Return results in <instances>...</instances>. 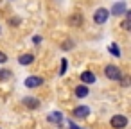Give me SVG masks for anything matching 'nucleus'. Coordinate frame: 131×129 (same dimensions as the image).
Instances as JSON below:
<instances>
[{"instance_id":"nucleus-2","label":"nucleus","mask_w":131,"mask_h":129,"mask_svg":"<svg viewBox=\"0 0 131 129\" xmlns=\"http://www.w3.org/2000/svg\"><path fill=\"white\" fill-rule=\"evenodd\" d=\"M108 18H110V11H108V9H104V7H99V9L95 11V15H93V22H95L97 25L106 24V22H108Z\"/></svg>"},{"instance_id":"nucleus-4","label":"nucleus","mask_w":131,"mask_h":129,"mask_svg":"<svg viewBox=\"0 0 131 129\" xmlns=\"http://www.w3.org/2000/svg\"><path fill=\"white\" fill-rule=\"evenodd\" d=\"M126 11H127V6H126V2H124V0H120V2L113 4V7H111L110 15H113V16H122Z\"/></svg>"},{"instance_id":"nucleus-12","label":"nucleus","mask_w":131,"mask_h":129,"mask_svg":"<svg viewBox=\"0 0 131 129\" xmlns=\"http://www.w3.org/2000/svg\"><path fill=\"white\" fill-rule=\"evenodd\" d=\"M68 24H70V25H75V27H79V25L83 24V18H81V15H79V13H75L74 16H70Z\"/></svg>"},{"instance_id":"nucleus-5","label":"nucleus","mask_w":131,"mask_h":129,"mask_svg":"<svg viewBox=\"0 0 131 129\" xmlns=\"http://www.w3.org/2000/svg\"><path fill=\"white\" fill-rule=\"evenodd\" d=\"M72 115H74L75 118H84V116L90 115V108H88V106H77V108H74Z\"/></svg>"},{"instance_id":"nucleus-22","label":"nucleus","mask_w":131,"mask_h":129,"mask_svg":"<svg viewBox=\"0 0 131 129\" xmlns=\"http://www.w3.org/2000/svg\"><path fill=\"white\" fill-rule=\"evenodd\" d=\"M32 41H34V43H36V45H38V43H40V41H41V38H40V36H34V38H32Z\"/></svg>"},{"instance_id":"nucleus-7","label":"nucleus","mask_w":131,"mask_h":129,"mask_svg":"<svg viewBox=\"0 0 131 129\" xmlns=\"http://www.w3.org/2000/svg\"><path fill=\"white\" fill-rule=\"evenodd\" d=\"M24 106L31 108V109H38L40 108V100L34 97H24Z\"/></svg>"},{"instance_id":"nucleus-20","label":"nucleus","mask_w":131,"mask_h":129,"mask_svg":"<svg viewBox=\"0 0 131 129\" xmlns=\"http://www.w3.org/2000/svg\"><path fill=\"white\" fill-rule=\"evenodd\" d=\"M120 79H122V77H120ZM122 84L127 86V84H129V77H124V79H122Z\"/></svg>"},{"instance_id":"nucleus-9","label":"nucleus","mask_w":131,"mask_h":129,"mask_svg":"<svg viewBox=\"0 0 131 129\" xmlns=\"http://www.w3.org/2000/svg\"><path fill=\"white\" fill-rule=\"evenodd\" d=\"M32 61H34V56H32V54H22V56L18 57V63H20V65H24V66L31 65Z\"/></svg>"},{"instance_id":"nucleus-18","label":"nucleus","mask_w":131,"mask_h":129,"mask_svg":"<svg viewBox=\"0 0 131 129\" xmlns=\"http://www.w3.org/2000/svg\"><path fill=\"white\" fill-rule=\"evenodd\" d=\"M6 61H7V56H6L2 50H0V63H6Z\"/></svg>"},{"instance_id":"nucleus-14","label":"nucleus","mask_w":131,"mask_h":129,"mask_svg":"<svg viewBox=\"0 0 131 129\" xmlns=\"http://www.w3.org/2000/svg\"><path fill=\"white\" fill-rule=\"evenodd\" d=\"M11 77V70H0V81H7Z\"/></svg>"},{"instance_id":"nucleus-6","label":"nucleus","mask_w":131,"mask_h":129,"mask_svg":"<svg viewBox=\"0 0 131 129\" xmlns=\"http://www.w3.org/2000/svg\"><path fill=\"white\" fill-rule=\"evenodd\" d=\"M41 84H43V79H41V77L31 75V77L25 79V86H27V88H38V86H41Z\"/></svg>"},{"instance_id":"nucleus-16","label":"nucleus","mask_w":131,"mask_h":129,"mask_svg":"<svg viewBox=\"0 0 131 129\" xmlns=\"http://www.w3.org/2000/svg\"><path fill=\"white\" fill-rule=\"evenodd\" d=\"M72 47H74V43H72L70 40H67V41H65V43L61 45V49H63V50H70Z\"/></svg>"},{"instance_id":"nucleus-8","label":"nucleus","mask_w":131,"mask_h":129,"mask_svg":"<svg viewBox=\"0 0 131 129\" xmlns=\"http://www.w3.org/2000/svg\"><path fill=\"white\" fill-rule=\"evenodd\" d=\"M81 81H83L84 84H93V83H95V75H93L92 72H88V70H86V72H83V74H81Z\"/></svg>"},{"instance_id":"nucleus-15","label":"nucleus","mask_w":131,"mask_h":129,"mask_svg":"<svg viewBox=\"0 0 131 129\" xmlns=\"http://www.w3.org/2000/svg\"><path fill=\"white\" fill-rule=\"evenodd\" d=\"M120 27H122L124 31H129V27H131V18H129V16H126V20L122 22V25H120Z\"/></svg>"},{"instance_id":"nucleus-3","label":"nucleus","mask_w":131,"mask_h":129,"mask_svg":"<svg viewBox=\"0 0 131 129\" xmlns=\"http://www.w3.org/2000/svg\"><path fill=\"white\" fill-rule=\"evenodd\" d=\"M110 124H111L113 129H124V127L127 125V118H126L124 115H115V116L110 120Z\"/></svg>"},{"instance_id":"nucleus-11","label":"nucleus","mask_w":131,"mask_h":129,"mask_svg":"<svg viewBox=\"0 0 131 129\" xmlns=\"http://www.w3.org/2000/svg\"><path fill=\"white\" fill-rule=\"evenodd\" d=\"M49 122H52V124H61L63 122V115L59 113V111H52L50 115H49Z\"/></svg>"},{"instance_id":"nucleus-10","label":"nucleus","mask_w":131,"mask_h":129,"mask_svg":"<svg viewBox=\"0 0 131 129\" xmlns=\"http://www.w3.org/2000/svg\"><path fill=\"white\" fill-rule=\"evenodd\" d=\"M88 84H79L77 88H75V97H79V99H83V97H86L88 95Z\"/></svg>"},{"instance_id":"nucleus-19","label":"nucleus","mask_w":131,"mask_h":129,"mask_svg":"<svg viewBox=\"0 0 131 129\" xmlns=\"http://www.w3.org/2000/svg\"><path fill=\"white\" fill-rule=\"evenodd\" d=\"M68 125H70V129H81V127H77V125H75L72 120H68Z\"/></svg>"},{"instance_id":"nucleus-21","label":"nucleus","mask_w":131,"mask_h":129,"mask_svg":"<svg viewBox=\"0 0 131 129\" xmlns=\"http://www.w3.org/2000/svg\"><path fill=\"white\" fill-rule=\"evenodd\" d=\"M18 24H20L18 18H13V20H11V25H18Z\"/></svg>"},{"instance_id":"nucleus-13","label":"nucleus","mask_w":131,"mask_h":129,"mask_svg":"<svg viewBox=\"0 0 131 129\" xmlns=\"http://www.w3.org/2000/svg\"><path fill=\"white\" fill-rule=\"evenodd\" d=\"M110 52H111L115 57H120V50H118V47H117L115 43H111V45H110Z\"/></svg>"},{"instance_id":"nucleus-17","label":"nucleus","mask_w":131,"mask_h":129,"mask_svg":"<svg viewBox=\"0 0 131 129\" xmlns=\"http://www.w3.org/2000/svg\"><path fill=\"white\" fill-rule=\"evenodd\" d=\"M67 72V59H61V70H59V75H63Z\"/></svg>"},{"instance_id":"nucleus-1","label":"nucleus","mask_w":131,"mask_h":129,"mask_svg":"<svg viewBox=\"0 0 131 129\" xmlns=\"http://www.w3.org/2000/svg\"><path fill=\"white\" fill-rule=\"evenodd\" d=\"M104 75H106L108 79H111V81H120L122 72H120L118 66H115V65H108V66L104 68Z\"/></svg>"}]
</instances>
